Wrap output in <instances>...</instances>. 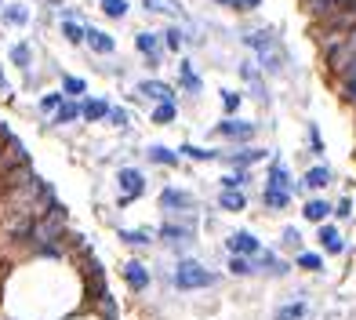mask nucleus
Wrapping results in <instances>:
<instances>
[{"mask_svg":"<svg viewBox=\"0 0 356 320\" xmlns=\"http://www.w3.org/2000/svg\"><path fill=\"white\" fill-rule=\"evenodd\" d=\"M171 284L178 287V291H200V287L215 284V273L204 269V266H197V262H178V269L171 273Z\"/></svg>","mask_w":356,"mask_h":320,"instance_id":"f257e3e1","label":"nucleus"},{"mask_svg":"<svg viewBox=\"0 0 356 320\" xmlns=\"http://www.w3.org/2000/svg\"><path fill=\"white\" fill-rule=\"evenodd\" d=\"M222 8H233V11H254L262 0H218Z\"/></svg>","mask_w":356,"mask_h":320,"instance_id":"473e14b6","label":"nucleus"},{"mask_svg":"<svg viewBox=\"0 0 356 320\" xmlns=\"http://www.w3.org/2000/svg\"><path fill=\"white\" fill-rule=\"evenodd\" d=\"M316 240H320V248L327 251V255H342V251H346V244H342V233H338L334 226H320Z\"/></svg>","mask_w":356,"mask_h":320,"instance_id":"0eeeda50","label":"nucleus"},{"mask_svg":"<svg viewBox=\"0 0 356 320\" xmlns=\"http://www.w3.org/2000/svg\"><path fill=\"white\" fill-rule=\"evenodd\" d=\"M175 113H178L175 102H160V106L153 109V124H171V120H175Z\"/></svg>","mask_w":356,"mask_h":320,"instance_id":"5701e85b","label":"nucleus"},{"mask_svg":"<svg viewBox=\"0 0 356 320\" xmlns=\"http://www.w3.org/2000/svg\"><path fill=\"white\" fill-rule=\"evenodd\" d=\"M160 204H164L168 211H189V207H193V197L186 193V189H175V186H168L164 193H160Z\"/></svg>","mask_w":356,"mask_h":320,"instance_id":"39448f33","label":"nucleus"},{"mask_svg":"<svg viewBox=\"0 0 356 320\" xmlns=\"http://www.w3.org/2000/svg\"><path fill=\"white\" fill-rule=\"evenodd\" d=\"M266 189H295V182H291V175H287V168L284 164H269V186Z\"/></svg>","mask_w":356,"mask_h":320,"instance_id":"9b49d317","label":"nucleus"},{"mask_svg":"<svg viewBox=\"0 0 356 320\" xmlns=\"http://www.w3.org/2000/svg\"><path fill=\"white\" fill-rule=\"evenodd\" d=\"M58 106H62V95H44V99H40V109H44V113H55Z\"/></svg>","mask_w":356,"mask_h":320,"instance_id":"e433bc0d","label":"nucleus"},{"mask_svg":"<svg viewBox=\"0 0 356 320\" xmlns=\"http://www.w3.org/2000/svg\"><path fill=\"white\" fill-rule=\"evenodd\" d=\"M262 200L273 207V211H284V207H287V200H291V193H284V189H266V193H262Z\"/></svg>","mask_w":356,"mask_h":320,"instance_id":"aec40b11","label":"nucleus"},{"mask_svg":"<svg viewBox=\"0 0 356 320\" xmlns=\"http://www.w3.org/2000/svg\"><path fill=\"white\" fill-rule=\"evenodd\" d=\"M80 117L84 120H102V117H109V102L106 99H88L84 106H80Z\"/></svg>","mask_w":356,"mask_h":320,"instance_id":"ddd939ff","label":"nucleus"},{"mask_svg":"<svg viewBox=\"0 0 356 320\" xmlns=\"http://www.w3.org/2000/svg\"><path fill=\"white\" fill-rule=\"evenodd\" d=\"M4 22H11V26H26L29 22V15H26V8H4Z\"/></svg>","mask_w":356,"mask_h":320,"instance_id":"c85d7f7f","label":"nucleus"},{"mask_svg":"<svg viewBox=\"0 0 356 320\" xmlns=\"http://www.w3.org/2000/svg\"><path fill=\"white\" fill-rule=\"evenodd\" d=\"M229 251L233 255H240V259H248V255H258V240H254V233H248V230H240V233H229Z\"/></svg>","mask_w":356,"mask_h":320,"instance_id":"20e7f679","label":"nucleus"},{"mask_svg":"<svg viewBox=\"0 0 356 320\" xmlns=\"http://www.w3.org/2000/svg\"><path fill=\"white\" fill-rule=\"evenodd\" d=\"M62 88H66V95H73V99H76V95H84V91H88V84H84L80 77H62Z\"/></svg>","mask_w":356,"mask_h":320,"instance_id":"7c9ffc66","label":"nucleus"},{"mask_svg":"<svg viewBox=\"0 0 356 320\" xmlns=\"http://www.w3.org/2000/svg\"><path fill=\"white\" fill-rule=\"evenodd\" d=\"M135 47H138L145 58H149V66H156V62H160V47H164V44H160L156 33H138L135 37Z\"/></svg>","mask_w":356,"mask_h":320,"instance_id":"423d86ee","label":"nucleus"},{"mask_svg":"<svg viewBox=\"0 0 356 320\" xmlns=\"http://www.w3.org/2000/svg\"><path fill=\"white\" fill-rule=\"evenodd\" d=\"M120 237L127 240V244H149V240H153V237H149V230H124Z\"/></svg>","mask_w":356,"mask_h":320,"instance_id":"2f4dec72","label":"nucleus"},{"mask_svg":"<svg viewBox=\"0 0 356 320\" xmlns=\"http://www.w3.org/2000/svg\"><path fill=\"white\" fill-rule=\"evenodd\" d=\"M302 317H305L302 302H291V306H280V310H277V320H302Z\"/></svg>","mask_w":356,"mask_h":320,"instance_id":"393cba45","label":"nucleus"},{"mask_svg":"<svg viewBox=\"0 0 356 320\" xmlns=\"http://www.w3.org/2000/svg\"><path fill=\"white\" fill-rule=\"evenodd\" d=\"M331 211H334L338 218H349V215H353V200H342V204H334Z\"/></svg>","mask_w":356,"mask_h":320,"instance_id":"58836bf2","label":"nucleus"},{"mask_svg":"<svg viewBox=\"0 0 356 320\" xmlns=\"http://www.w3.org/2000/svg\"><path fill=\"white\" fill-rule=\"evenodd\" d=\"M145 8H153V11H164V4H160V0H145Z\"/></svg>","mask_w":356,"mask_h":320,"instance_id":"79ce46f5","label":"nucleus"},{"mask_svg":"<svg viewBox=\"0 0 356 320\" xmlns=\"http://www.w3.org/2000/svg\"><path fill=\"white\" fill-rule=\"evenodd\" d=\"M62 33H66V40H70V44H84V26H80V22H73L70 15L62 19Z\"/></svg>","mask_w":356,"mask_h":320,"instance_id":"6ab92c4d","label":"nucleus"},{"mask_svg":"<svg viewBox=\"0 0 356 320\" xmlns=\"http://www.w3.org/2000/svg\"><path fill=\"white\" fill-rule=\"evenodd\" d=\"M222 109H225V113H236V109H240V95L236 91H222Z\"/></svg>","mask_w":356,"mask_h":320,"instance_id":"72a5a7b5","label":"nucleus"},{"mask_svg":"<svg viewBox=\"0 0 356 320\" xmlns=\"http://www.w3.org/2000/svg\"><path fill=\"white\" fill-rule=\"evenodd\" d=\"M178 157H193V160H218L222 153H215V150H200V146H193V142H186V146H178Z\"/></svg>","mask_w":356,"mask_h":320,"instance_id":"a211bd4d","label":"nucleus"},{"mask_svg":"<svg viewBox=\"0 0 356 320\" xmlns=\"http://www.w3.org/2000/svg\"><path fill=\"white\" fill-rule=\"evenodd\" d=\"M262 157H266L262 150H240V153L229 157V164H236V171H244V168H251L254 160H262Z\"/></svg>","mask_w":356,"mask_h":320,"instance_id":"dca6fc26","label":"nucleus"},{"mask_svg":"<svg viewBox=\"0 0 356 320\" xmlns=\"http://www.w3.org/2000/svg\"><path fill=\"white\" fill-rule=\"evenodd\" d=\"M254 131H258V127H254V124H244V120H222V124L215 127V135H222V138H236V142L254 138Z\"/></svg>","mask_w":356,"mask_h":320,"instance_id":"7ed1b4c3","label":"nucleus"},{"mask_svg":"<svg viewBox=\"0 0 356 320\" xmlns=\"http://www.w3.org/2000/svg\"><path fill=\"white\" fill-rule=\"evenodd\" d=\"M138 95H145V99H156V102H175V99H171V88L164 84V80H142Z\"/></svg>","mask_w":356,"mask_h":320,"instance_id":"1a4fd4ad","label":"nucleus"},{"mask_svg":"<svg viewBox=\"0 0 356 320\" xmlns=\"http://www.w3.org/2000/svg\"><path fill=\"white\" fill-rule=\"evenodd\" d=\"M11 62H15V66H22V70H29V44H15L11 47Z\"/></svg>","mask_w":356,"mask_h":320,"instance_id":"c756f323","label":"nucleus"},{"mask_svg":"<svg viewBox=\"0 0 356 320\" xmlns=\"http://www.w3.org/2000/svg\"><path fill=\"white\" fill-rule=\"evenodd\" d=\"M309 146H313V153H323V142H320V131H316V127H309Z\"/></svg>","mask_w":356,"mask_h":320,"instance_id":"a19ab883","label":"nucleus"},{"mask_svg":"<svg viewBox=\"0 0 356 320\" xmlns=\"http://www.w3.org/2000/svg\"><path fill=\"white\" fill-rule=\"evenodd\" d=\"M117 182H120V189H124L120 204H127V200L142 197V189H145V179H142V171H135V168H124V171L117 175Z\"/></svg>","mask_w":356,"mask_h":320,"instance_id":"f03ea898","label":"nucleus"},{"mask_svg":"<svg viewBox=\"0 0 356 320\" xmlns=\"http://www.w3.org/2000/svg\"><path fill=\"white\" fill-rule=\"evenodd\" d=\"M124 280L135 287V291H145V287H149V269H145L142 262H127L124 266Z\"/></svg>","mask_w":356,"mask_h":320,"instance_id":"6e6552de","label":"nucleus"},{"mask_svg":"<svg viewBox=\"0 0 356 320\" xmlns=\"http://www.w3.org/2000/svg\"><path fill=\"white\" fill-rule=\"evenodd\" d=\"M302 211H305V218H309V222H320V226H323V218L331 215V204L327 200H309Z\"/></svg>","mask_w":356,"mask_h":320,"instance_id":"4468645a","label":"nucleus"},{"mask_svg":"<svg viewBox=\"0 0 356 320\" xmlns=\"http://www.w3.org/2000/svg\"><path fill=\"white\" fill-rule=\"evenodd\" d=\"M0 91H8V77H4V70H0Z\"/></svg>","mask_w":356,"mask_h":320,"instance_id":"37998d69","label":"nucleus"},{"mask_svg":"<svg viewBox=\"0 0 356 320\" xmlns=\"http://www.w3.org/2000/svg\"><path fill=\"white\" fill-rule=\"evenodd\" d=\"M178 77H182V88H186V91H200V88H204V84H200V77L193 73L189 62H178Z\"/></svg>","mask_w":356,"mask_h":320,"instance_id":"f3484780","label":"nucleus"},{"mask_svg":"<svg viewBox=\"0 0 356 320\" xmlns=\"http://www.w3.org/2000/svg\"><path fill=\"white\" fill-rule=\"evenodd\" d=\"M84 40L91 44V51H99V55H113V37L109 33H102V29H84Z\"/></svg>","mask_w":356,"mask_h":320,"instance_id":"9d476101","label":"nucleus"},{"mask_svg":"<svg viewBox=\"0 0 356 320\" xmlns=\"http://www.w3.org/2000/svg\"><path fill=\"white\" fill-rule=\"evenodd\" d=\"M164 44L171 47V51H182V44H186V33H182V29H178V26H171L168 33H164Z\"/></svg>","mask_w":356,"mask_h":320,"instance_id":"cd10ccee","label":"nucleus"},{"mask_svg":"<svg viewBox=\"0 0 356 320\" xmlns=\"http://www.w3.org/2000/svg\"><path fill=\"white\" fill-rule=\"evenodd\" d=\"M229 273H233V277H251L254 266H251L248 259H240V255H233V259H229Z\"/></svg>","mask_w":356,"mask_h":320,"instance_id":"b1692460","label":"nucleus"},{"mask_svg":"<svg viewBox=\"0 0 356 320\" xmlns=\"http://www.w3.org/2000/svg\"><path fill=\"white\" fill-rule=\"evenodd\" d=\"M298 240H302V233H298L295 226H287V230H284V244H295V248H298Z\"/></svg>","mask_w":356,"mask_h":320,"instance_id":"ea45409f","label":"nucleus"},{"mask_svg":"<svg viewBox=\"0 0 356 320\" xmlns=\"http://www.w3.org/2000/svg\"><path fill=\"white\" fill-rule=\"evenodd\" d=\"M109 124L124 127V124H127V109H113V106H109Z\"/></svg>","mask_w":356,"mask_h":320,"instance_id":"4c0bfd02","label":"nucleus"},{"mask_svg":"<svg viewBox=\"0 0 356 320\" xmlns=\"http://www.w3.org/2000/svg\"><path fill=\"white\" fill-rule=\"evenodd\" d=\"M218 204H222V211H244V207H248V197L240 193V189H222Z\"/></svg>","mask_w":356,"mask_h":320,"instance_id":"f8f14e48","label":"nucleus"},{"mask_svg":"<svg viewBox=\"0 0 356 320\" xmlns=\"http://www.w3.org/2000/svg\"><path fill=\"white\" fill-rule=\"evenodd\" d=\"M80 117V106L76 102H62L58 109H55V124H73Z\"/></svg>","mask_w":356,"mask_h":320,"instance_id":"412c9836","label":"nucleus"},{"mask_svg":"<svg viewBox=\"0 0 356 320\" xmlns=\"http://www.w3.org/2000/svg\"><path fill=\"white\" fill-rule=\"evenodd\" d=\"M160 233H164V240H171V244H178V240H186V237H189V226H175V222H168V226L160 230Z\"/></svg>","mask_w":356,"mask_h":320,"instance_id":"bb28decb","label":"nucleus"},{"mask_svg":"<svg viewBox=\"0 0 356 320\" xmlns=\"http://www.w3.org/2000/svg\"><path fill=\"white\" fill-rule=\"evenodd\" d=\"M102 11L109 19H124L127 15V0H102Z\"/></svg>","mask_w":356,"mask_h":320,"instance_id":"a878e982","label":"nucleus"},{"mask_svg":"<svg viewBox=\"0 0 356 320\" xmlns=\"http://www.w3.org/2000/svg\"><path fill=\"white\" fill-rule=\"evenodd\" d=\"M244 182H248V171H236V175H225L222 179V189H240Z\"/></svg>","mask_w":356,"mask_h":320,"instance_id":"f704fd0d","label":"nucleus"},{"mask_svg":"<svg viewBox=\"0 0 356 320\" xmlns=\"http://www.w3.org/2000/svg\"><path fill=\"white\" fill-rule=\"evenodd\" d=\"M145 153H149V160H153V164H164V168H178V153H171L168 146H149Z\"/></svg>","mask_w":356,"mask_h":320,"instance_id":"2eb2a0df","label":"nucleus"},{"mask_svg":"<svg viewBox=\"0 0 356 320\" xmlns=\"http://www.w3.org/2000/svg\"><path fill=\"white\" fill-rule=\"evenodd\" d=\"M298 266L313 273V269H323V259H320V255H298Z\"/></svg>","mask_w":356,"mask_h":320,"instance_id":"c9c22d12","label":"nucleus"},{"mask_svg":"<svg viewBox=\"0 0 356 320\" xmlns=\"http://www.w3.org/2000/svg\"><path fill=\"white\" fill-rule=\"evenodd\" d=\"M331 182V168L323 164V168H313L309 175H305V186H313V189H320V186H327Z\"/></svg>","mask_w":356,"mask_h":320,"instance_id":"4be33fe9","label":"nucleus"}]
</instances>
